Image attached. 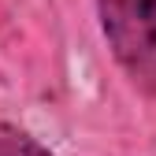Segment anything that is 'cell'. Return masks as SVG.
<instances>
[{
	"label": "cell",
	"mask_w": 156,
	"mask_h": 156,
	"mask_svg": "<svg viewBox=\"0 0 156 156\" xmlns=\"http://www.w3.org/2000/svg\"><path fill=\"white\" fill-rule=\"evenodd\" d=\"M112 56L134 86L156 93V0H97Z\"/></svg>",
	"instance_id": "6da1fadb"
},
{
	"label": "cell",
	"mask_w": 156,
	"mask_h": 156,
	"mask_svg": "<svg viewBox=\"0 0 156 156\" xmlns=\"http://www.w3.org/2000/svg\"><path fill=\"white\" fill-rule=\"evenodd\" d=\"M0 156H52L41 141H34L30 134H23L19 126L0 123Z\"/></svg>",
	"instance_id": "7a4b0ae2"
}]
</instances>
